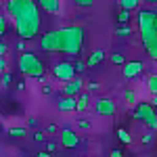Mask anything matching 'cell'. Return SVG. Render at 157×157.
I'll use <instances>...</instances> for the list:
<instances>
[{"instance_id":"6da1fadb","label":"cell","mask_w":157,"mask_h":157,"mask_svg":"<svg viewBox=\"0 0 157 157\" xmlns=\"http://www.w3.org/2000/svg\"><path fill=\"white\" fill-rule=\"evenodd\" d=\"M4 9L13 17L21 40H34L40 34V6L36 0H4Z\"/></svg>"},{"instance_id":"7a4b0ae2","label":"cell","mask_w":157,"mask_h":157,"mask_svg":"<svg viewBox=\"0 0 157 157\" xmlns=\"http://www.w3.org/2000/svg\"><path fill=\"white\" fill-rule=\"evenodd\" d=\"M40 48L46 52H65L78 57L84 46V27L80 25H69L61 29H50L40 36Z\"/></svg>"},{"instance_id":"3957f363","label":"cell","mask_w":157,"mask_h":157,"mask_svg":"<svg viewBox=\"0 0 157 157\" xmlns=\"http://www.w3.org/2000/svg\"><path fill=\"white\" fill-rule=\"evenodd\" d=\"M138 32L147 55L157 61V15L153 11H138Z\"/></svg>"},{"instance_id":"277c9868","label":"cell","mask_w":157,"mask_h":157,"mask_svg":"<svg viewBox=\"0 0 157 157\" xmlns=\"http://www.w3.org/2000/svg\"><path fill=\"white\" fill-rule=\"evenodd\" d=\"M17 65H19V71L23 73V75H32V78H38L42 84H44V80H46V71H44V63L38 59L34 52H21L19 55V61H17Z\"/></svg>"},{"instance_id":"5b68a950","label":"cell","mask_w":157,"mask_h":157,"mask_svg":"<svg viewBox=\"0 0 157 157\" xmlns=\"http://www.w3.org/2000/svg\"><path fill=\"white\" fill-rule=\"evenodd\" d=\"M134 117L138 121H145L151 130H157V111L151 103H138L134 109Z\"/></svg>"},{"instance_id":"8992f818","label":"cell","mask_w":157,"mask_h":157,"mask_svg":"<svg viewBox=\"0 0 157 157\" xmlns=\"http://www.w3.org/2000/svg\"><path fill=\"white\" fill-rule=\"evenodd\" d=\"M52 75L61 80V82H69L75 78V69H73V63L69 61H61V63H55V67H52Z\"/></svg>"},{"instance_id":"52a82bcc","label":"cell","mask_w":157,"mask_h":157,"mask_svg":"<svg viewBox=\"0 0 157 157\" xmlns=\"http://www.w3.org/2000/svg\"><path fill=\"white\" fill-rule=\"evenodd\" d=\"M94 111H97V115H113L117 107H115V101L109 97H101L94 103Z\"/></svg>"},{"instance_id":"ba28073f","label":"cell","mask_w":157,"mask_h":157,"mask_svg":"<svg viewBox=\"0 0 157 157\" xmlns=\"http://www.w3.org/2000/svg\"><path fill=\"white\" fill-rule=\"evenodd\" d=\"M143 69H145V65H143L140 61H128V63H124L121 73H124L126 80H132V78H136V75H140Z\"/></svg>"},{"instance_id":"9c48e42d","label":"cell","mask_w":157,"mask_h":157,"mask_svg":"<svg viewBox=\"0 0 157 157\" xmlns=\"http://www.w3.org/2000/svg\"><path fill=\"white\" fill-rule=\"evenodd\" d=\"M82 88H84V82H82V78L78 75V78L69 80L67 84L63 86V97H78V94L82 92Z\"/></svg>"},{"instance_id":"30bf717a","label":"cell","mask_w":157,"mask_h":157,"mask_svg":"<svg viewBox=\"0 0 157 157\" xmlns=\"http://www.w3.org/2000/svg\"><path fill=\"white\" fill-rule=\"evenodd\" d=\"M61 145L65 147V149H75V147L80 145V138H78V134L71 132L69 128H63V130H61Z\"/></svg>"},{"instance_id":"8fae6325","label":"cell","mask_w":157,"mask_h":157,"mask_svg":"<svg viewBox=\"0 0 157 157\" xmlns=\"http://www.w3.org/2000/svg\"><path fill=\"white\" fill-rule=\"evenodd\" d=\"M36 4L46 13H52V15L61 13V0H36Z\"/></svg>"},{"instance_id":"7c38bea8","label":"cell","mask_w":157,"mask_h":157,"mask_svg":"<svg viewBox=\"0 0 157 157\" xmlns=\"http://www.w3.org/2000/svg\"><path fill=\"white\" fill-rule=\"evenodd\" d=\"M75 105H78L75 97H61L57 101V109L59 111H75Z\"/></svg>"},{"instance_id":"4fadbf2b","label":"cell","mask_w":157,"mask_h":157,"mask_svg":"<svg viewBox=\"0 0 157 157\" xmlns=\"http://www.w3.org/2000/svg\"><path fill=\"white\" fill-rule=\"evenodd\" d=\"M105 61V50L103 48H97L90 52V57H88V65L90 67H94V65H98V63H103Z\"/></svg>"},{"instance_id":"5bb4252c","label":"cell","mask_w":157,"mask_h":157,"mask_svg":"<svg viewBox=\"0 0 157 157\" xmlns=\"http://www.w3.org/2000/svg\"><path fill=\"white\" fill-rule=\"evenodd\" d=\"M75 101H78L75 111H86V109H88V101H90V97H88V92H80V98H75Z\"/></svg>"},{"instance_id":"9a60e30c","label":"cell","mask_w":157,"mask_h":157,"mask_svg":"<svg viewBox=\"0 0 157 157\" xmlns=\"http://www.w3.org/2000/svg\"><path fill=\"white\" fill-rule=\"evenodd\" d=\"M147 88L151 94H157V73H149L147 75Z\"/></svg>"},{"instance_id":"2e32d148","label":"cell","mask_w":157,"mask_h":157,"mask_svg":"<svg viewBox=\"0 0 157 157\" xmlns=\"http://www.w3.org/2000/svg\"><path fill=\"white\" fill-rule=\"evenodd\" d=\"M115 34H117L120 38H130V36H132V27H130L128 23H121L120 27H117V32H115Z\"/></svg>"},{"instance_id":"e0dca14e","label":"cell","mask_w":157,"mask_h":157,"mask_svg":"<svg viewBox=\"0 0 157 157\" xmlns=\"http://www.w3.org/2000/svg\"><path fill=\"white\" fill-rule=\"evenodd\" d=\"M138 4H140V0H120V6H121V9H126V11H134V9H138Z\"/></svg>"},{"instance_id":"ac0fdd59","label":"cell","mask_w":157,"mask_h":157,"mask_svg":"<svg viewBox=\"0 0 157 157\" xmlns=\"http://www.w3.org/2000/svg\"><path fill=\"white\" fill-rule=\"evenodd\" d=\"M25 134H27L25 128H9V136H13V138H21Z\"/></svg>"},{"instance_id":"d6986e66","label":"cell","mask_w":157,"mask_h":157,"mask_svg":"<svg viewBox=\"0 0 157 157\" xmlns=\"http://www.w3.org/2000/svg\"><path fill=\"white\" fill-rule=\"evenodd\" d=\"M117 138H120L124 145H130V140H132V138H130V134L126 132L124 128H120V130H117Z\"/></svg>"},{"instance_id":"ffe728a7","label":"cell","mask_w":157,"mask_h":157,"mask_svg":"<svg viewBox=\"0 0 157 157\" xmlns=\"http://www.w3.org/2000/svg\"><path fill=\"white\" fill-rule=\"evenodd\" d=\"M117 21H120V25H121V23H128V21H130V11L121 9L120 15H117Z\"/></svg>"},{"instance_id":"44dd1931","label":"cell","mask_w":157,"mask_h":157,"mask_svg":"<svg viewBox=\"0 0 157 157\" xmlns=\"http://www.w3.org/2000/svg\"><path fill=\"white\" fill-rule=\"evenodd\" d=\"M124 98H126L128 105H134V103H136V92H134V90H126V92H124Z\"/></svg>"},{"instance_id":"7402d4cb","label":"cell","mask_w":157,"mask_h":157,"mask_svg":"<svg viewBox=\"0 0 157 157\" xmlns=\"http://www.w3.org/2000/svg\"><path fill=\"white\" fill-rule=\"evenodd\" d=\"M111 63H115V65H124V63H126V59H124V55L115 52V55H111Z\"/></svg>"},{"instance_id":"603a6c76","label":"cell","mask_w":157,"mask_h":157,"mask_svg":"<svg viewBox=\"0 0 157 157\" xmlns=\"http://www.w3.org/2000/svg\"><path fill=\"white\" fill-rule=\"evenodd\" d=\"M11 84H13V73L4 71L2 73V86H11Z\"/></svg>"},{"instance_id":"cb8c5ba5","label":"cell","mask_w":157,"mask_h":157,"mask_svg":"<svg viewBox=\"0 0 157 157\" xmlns=\"http://www.w3.org/2000/svg\"><path fill=\"white\" fill-rule=\"evenodd\" d=\"M6 27H9V23H6V17H4V15H0V38L4 36Z\"/></svg>"},{"instance_id":"d4e9b609","label":"cell","mask_w":157,"mask_h":157,"mask_svg":"<svg viewBox=\"0 0 157 157\" xmlns=\"http://www.w3.org/2000/svg\"><path fill=\"white\" fill-rule=\"evenodd\" d=\"M73 69H75V73H78V75H80V73L86 69V63H82V61H75V63H73Z\"/></svg>"},{"instance_id":"484cf974","label":"cell","mask_w":157,"mask_h":157,"mask_svg":"<svg viewBox=\"0 0 157 157\" xmlns=\"http://www.w3.org/2000/svg\"><path fill=\"white\" fill-rule=\"evenodd\" d=\"M75 4H78V6L88 9V6H92V4H94V0H75Z\"/></svg>"},{"instance_id":"4316f807","label":"cell","mask_w":157,"mask_h":157,"mask_svg":"<svg viewBox=\"0 0 157 157\" xmlns=\"http://www.w3.org/2000/svg\"><path fill=\"white\" fill-rule=\"evenodd\" d=\"M78 128H80V130H90L92 126H90V121H86V120H80V121H78Z\"/></svg>"},{"instance_id":"83f0119b","label":"cell","mask_w":157,"mask_h":157,"mask_svg":"<svg viewBox=\"0 0 157 157\" xmlns=\"http://www.w3.org/2000/svg\"><path fill=\"white\" fill-rule=\"evenodd\" d=\"M151 140H153V134H143V138H140L143 145H151Z\"/></svg>"},{"instance_id":"f1b7e54d","label":"cell","mask_w":157,"mask_h":157,"mask_svg":"<svg viewBox=\"0 0 157 157\" xmlns=\"http://www.w3.org/2000/svg\"><path fill=\"white\" fill-rule=\"evenodd\" d=\"M98 88H101V84H98V82H88V90H90V92H97Z\"/></svg>"},{"instance_id":"f546056e","label":"cell","mask_w":157,"mask_h":157,"mask_svg":"<svg viewBox=\"0 0 157 157\" xmlns=\"http://www.w3.org/2000/svg\"><path fill=\"white\" fill-rule=\"evenodd\" d=\"M4 71H6V59H4V57H0V75H2Z\"/></svg>"},{"instance_id":"4dcf8cb0","label":"cell","mask_w":157,"mask_h":157,"mask_svg":"<svg viewBox=\"0 0 157 157\" xmlns=\"http://www.w3.org/2000/svg\"><path fill=\"white\" fill-rule=\"evenodd\" d=\"M6 55V44L2 42V38H0V57H4Z\"/></svg>"},{"instance_id":"1f68e13d","label":"cell","mask_w":157,"mask_h":157,"mask_svg":"<svg viewBox=\"0 0 157 157\" xmlns=\"http://www.w3.org/2000/svg\"><path fill=\"white\" fill-rule=\"evenodd\" d=\"M34 140H36V143H42V140H44V134H42V132H36V134H34Z\"/></svg>"},{"instance_id":"d6a6232c","label":"cell","mask_w":157,"mask_h":157,"mask_svg":"<svg viewBox=\"0 0 157 157\" xmlns=\"http://www.w3.org/2000/svg\"><path fill=\"white\" fill-rule=\"evenodd\" d=\"M109 157H124V155H121L120 149H111V155H109Z\"/></svg>"},{"instance_id":"836d02e7","label":"cell","mask_w":157,"mask_h":157,"mask_svg":"<svg viewBox=\"0 0 157 157\" xmlns=\"http://www.w3.org/2000/svg\"><path fill=\"white\" fill-rule=\"evenodd\" d=\"M46 149H48V153H50V151H55V149H57V143H55V140H50L48 145H46Z\"/></svg>"},{"instance_id":"e575fe53","label":"cell","mask_w":157,"mask_h":157,"mask_svg":"<svg viewBox=\"0 0 157 157\" xmlns=\"http://www.w3.org/2000/svg\"><path fill=\"white\" fill-rule=\"evenodd\" d=\"M36 157H55V155H52V153H48V151H40Z\"/></svg>"},{"instance_id":"d590c367","label":"cell","mask_w":157,"mask_h":157,"mask_svg":"<svg viewBox=\"0 0 157 157\" xmlns=\"http://www.w3.org/2000/svg\"><path fill=\"white\" fill-rule=\"evenodd\" d=\"M42 90H44V94H50V92H52V88H50L48 84H44V86H42Z\"/></svg>"},{"instance_id":"8d00e7d4","label":"cell","mask_w":157,"mask_h":157,"mask_svg":"<svg viewBox=\"0 0 157 157\" xmlns=\"http://www.w3.org/2000/svg\"><path fill=\"white\" fill-rule=\"evenodd\" d=\"M57 130H59V128H57V126H55V124H50L48 128H46V132H57Z\"/></svg>"},{"instance_id":"74e56055","label":"cell","mask_w":157,"mask_h":157,"mask_svg":"<svg viewBox=\"0 0 157 157\" xmlns=\"http://www.w3.org/2000/svg\"><path fill=\"white\" fill-rule=\"evenodd\" d=\"M25 48V42L23 40H19V42H17V50H23Z\"/></svg>"},{"instance_id":"f35d334b","label":"cell","mask_w":157,"mask_h":157,"mask_svg":"<svg viewBox=\"0 0 157 157\" xmlns=\"http://www.w3.org/2000/svg\"><path fill=\"white\" fill-rule=\"evenodd\" d=\"M27 124H29V126H32V128H34V126H36L38 121H36V120H34V117H29V120H27Z\"/></svg>"},{"instance_id":"ab89813d","label":"cell","mask_w":157,"mask_h":157,"mask_svg":"<svg viewBox=\"0 0 157 157\" xmlns=\"http://www.w3.org/2000/svg\"><path fill=\"white\" fill-rule=\"evenodd\" d=\"M151 105H153V107H157V94H153V98H151Z\"/></svg>"},{"instance_id":"60d3db41","label":"cell","mask_w":157,"mask_h":157,"mask_svg":"<svg viewBox=\"0 0 157 157\" xmlns=\"http://www.w3.org/2000/svg\"><path fill=\"white\" fill-rule=\"evenodd\" d=\"M147 2H151V4H157V0H147Z\"/></svg>"},{"instance_id":"b9f144b4","label":"cell","mask_w":157,"mask_h":157,"mask_svg":"<svg viewBox=\"0 0 157 157\" xmlns=\"http://www.w3.org/2000/svg\"><path fill=\"white\" fill-rule=\"evenodd\" d=\"M2 4H4V0H0V6H2Z\"/></svg>"},{"instance_id":"7bdbcfd3","label":"cell","mask_w":157,"mask_h":157,"mask_svg":"<svg viewBox=\"0 0 157 157\" xmlns=\"http://www.w3.org/2000/svg\"><path fill=\"white\" fill-rule=\"evenodd\" d=\"M153 13H155V15H157V9H155V11H153Z\"/></svg>"},{"instance_id":"ee69618b","label":"cell","mask_w":157,"mask_h":157,"mask_svg":"<svg viewBox=\"0 0 157 157\" xmlns=\"http://www.w3.org/2000/svg\"><path fill=\"white\" fill-rule=\"evenodd\" d=\"M6 157H13V155H6Z\"/></svg>"}]
</instances>
